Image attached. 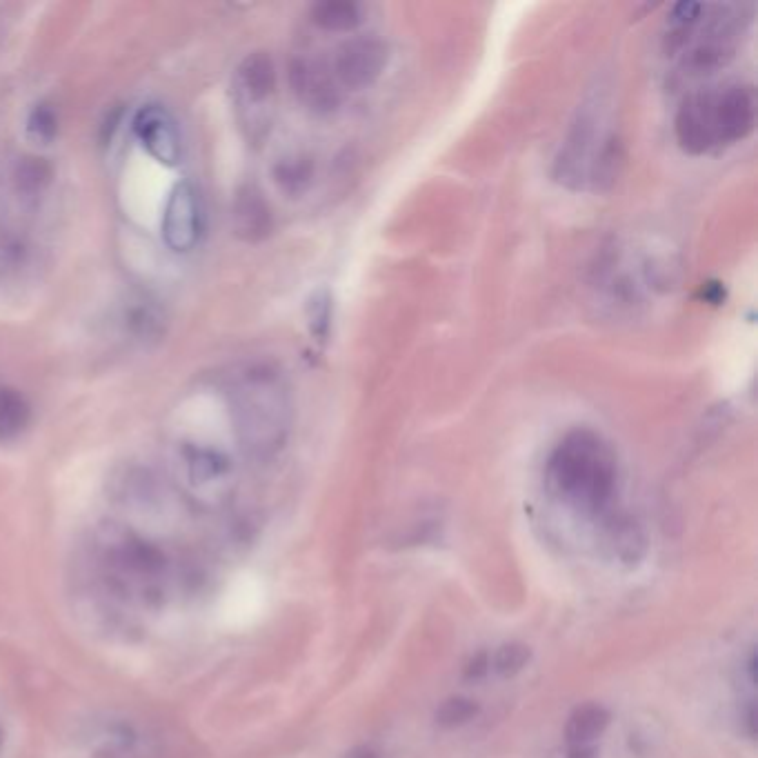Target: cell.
Returning <instances> with one entry per match:
<instances>
[{"instance_id":"obj_4","label":"cell","mask_w":758,"mask_h":758,"mask_svg":"<svg viewBox=\"0 0 758 758\" xmlns=\"http://www.w3.org/2000/svg\"><path fill=\"white\" fill-rule=\"evenodd\" d=\"M621 165V143L610 125H605L601 101H592L576 112L556 156L554 176L570 189H605L616 181Z\"/></svg>"},{"instance_id":"obj_7","label":"cell","mask_w":758,"mask_h":758,"mask_svg":"<svg viewBox=\"0 0 758 758\" xmlns=\"http://www.w3.org/2000/svg\"><path fill=\"white\" fill-rule=\"evenodd\" d=\"M387 65V47L376 36H358L347 41L336 52L332 72L336 83L358 92V89L372 87Z\"/></svg>"},{"instance_id":"obj_3","label":"cell","mask_w":758,"mask_h":758,"mask_svg":"<svg viewBox=\"0 0 758 758\" xmlns=\"http://www.w3.org/2000/svg\"><path fill=\"white\" fill-rule=\"evenodd\" d=\"M552 490L587 514H601L616 490V456L592 430H572L547 461Z\"/></svg>"},{"instance_id":"obj_5","label":"cell","mask_w":758,"mask_h":758,"mask_svg":"<svg viewBox=\"0 0 758 758\" xmlns=\"http://www.w3.org/2000/svg\"><path fill=\"white\" fill-rule=\"evenodd\" d=\"M178 478L192 501L216 507L227 501L234 485V465L229 456L212 445L185 443L178 450Z\"/></svg>"},{"instance_id":"obj_2","label":"cell","mask_w":758,"mask_h":758,"mask_svg":"<svg viewBox=\"0 0 758 758\" xmlns=\"http://www.w3.org/2000/svg\"><path fill=\"white\" fill-rule=\"evenodd\" d=\"M96 570L105 590L136 607H161L176 585L174 563L161 547L123 527L98 536Z\"/></svg>"},{"instance_id":"obj_6","label":"cell","mask_w":758,"mask_h":758,"mask_svg":"<svg viewBox=\"0 0 758 758\" xmlns=\"http://www.w3.org/2000/svg\"><path fill=\"white\" fill-rule=\"evenodd\" d=\"M161 234L172 252L185 254L201 241L203 234V207L201 196L192 183H178L167 196L163 209Z\"/></svg>"},{"instance_id":"obj_14","label":"cell","mask_w":758,"mask_h":758,"mask_svg":"<svg viewBox=\"0 0 758 758\" xmlns=\"http://www.w3.org/2000/svg\"><path fill=\"white\" fill-rule=\"evenodd\" d=\"M610 725V712L598 703H585L567 718L565 741L570 750H594V743Z\"/></svg>"},{"instance_id":"obj_23","label":"cell","mask_w":758,"mask_h":758,"mask_svg":"<svg viewBox=\"0 0 758 758\" xmlns=\"http://www.w3.org/2000/svg\"><path fill=\"white\" fill-rule=\"evenodd\" d=\"M476 714H478V705L472 701V698L452 696L436 710V723L441 727H447V730H452V727H461L465 723H470Z\"/></svg>"},{"instance_id":"obj_18","label":"cell","mask_w":758,"mask_h":758,"mask_svg":"<svg viewBox=\"0 0 758 758\" xmlns=\"http://www.w3.org/2000/svg\"><path fill=\"white\" fill-rule=\"evenodd\" d=\"M12 181L18 196L36 198L38 194H43V189L52 181V167H49L45 158L23 156L14 165Z\"/></svg>"},{"instance_id":"obj_16","label":"cell","mask_w":758,"mask_h":758,"mask_svg":"<svg viewBox=\"0 0 758 758\" xmlns=\"http://www.w3.org/2000/svg\"><path fill=\"white\" fill-rule=\"evenodd\" d=\"M32 421V405L23 392L0 387V443L16 441Z\"/></svg>"},{"instance_id":"obj_15","label":"cell","mask_w":758,"mask_h":758,"mask_svg":"<svg viewBox=\"0 0 758 758\" xmlns=\"http://www.w3.org/2000/svg\"><path fill=\"white\" fill-rule=\"evenodd\" d=\"M125 327L136 341L152 343L165 334V312L154 301L141 296L125 312Z\"/></svg>"},{"instance_id":"obj_8","label":"cell","mask_w":758,"mask_h":758,"mask_svg":"<svg viewBox=\"0 0 758 758\" xmlns=\"http://www.w3.org/2000/svg\"><path fill=\"white\" fill-rule=\"evenodd\" d=\"M710 118L716 145L743 141L756 123V98L752 89L736 85L721 92H710Z\"/></svg>"},{"instance_id":"obj_9","label":"cell","mask_w":758,"mask_h":758,"mask_svg":"<svg viewBox=\"0 0 758 758\" xmlns=\"http://www.w3.org/2000/svg\"><path fill=\"white\" fill-rule=\"evenodd\" d=\"M134 134L138 143L158 163L174 167L183 158V138L176 118L163 105H143L134 116Z\"/></svg>"},{"instance_id":"obj_11","label":"cell","mask_w":758,"mask_h":758,"mask_svg":"<svg viewBox=\"0 0 758 758\" xmlns=\"http://www.w3.org/2000/svg\"><path fill=\"white\" fill-rule=\"evenodd\" d=\"M676 141L687 154H705L716 145L712 118H710V92L685 98L674 118Z\"/></svg>"},{"instance_id":"obj_20","label":"cell","mask_w":758,"mask_h":758,"mask_svg":"<svg viewBox=\"0 0 758 758\" xmlns=\"http://www.w3.org/2000/svg\"><path fill=\"white\" fill-rule=\"evenodd\" d=\"M307 323L309 332L316 336V341H327L329 327H332V296L327 289H318L307 303Z\"/></svg>"},{"instance_id":"obj_13","label":"cell","mask_w":758,"mask_h":758,"mask_svg":"<svg viewBox=\"0 0 758 758\" xmlns=\"http://www.w3.org/2000/svg\"><path fill=\"white\" fill-rule=\"evenodd\" d=\"M236 89L247 103H265L276 89V67L272 56L265 52L245 56V61L236 69Z\"/></svg>"},{"instance_id":"obj_25","label":"cell","mask_w":758,"mask_h":758,"mask_svg":"<svg viewBox=\"0 0 758 758\" xmlns=\"http://www.w3.org/2000/svg\"><path fill=\"white\" fill-rule=\"evenodd\" d=\"M5 745H7V732H5V725L0 723V758H3L5 754Z\"/></svg>"},{"instance_id":"obj_21","label":"cell","mask_w":758,"mask_h":758,"mask_svg":"<svg viewBox=\"0 0 758 758\" xmlns=\"http://www.w3.org/2000/svg\"><path fill=\"white\" fill-rule=\"evenodd\" d=\"M530 647L523 643H505L496 650L494 658L490 661V667L498 676H516L518 672L525 670V665L530 663Z\"/></svg>"},{"instance_id":"obj_24","label":"cell","mask_w":758,"mask_h":758,"mask_svg":"<svg viewBox=\"0 0 758 758\" xmlns=\"http://www.w3.org/2000/svg\"><path fill=\"white\" fill-rule=\"evenodd\" d=\"M347 758H378V756H376V752H372V750H367V747H363V750H358V752H354V754H349Z\"/></svg>"},{"instance_id":"obj_12","label":"cell","mask_w":758,"mask_h":758,"mask_svg":"<svg viewBox=\"0 0 758 758\" xmlns=\"http://www.w3.org/2000/svg\"><path fill=\"white\" fill-rule=\"evenodd\" d=\"M232 227L238 238L258 243L272 234L274 216L265 196L254 185H245L236 192L232 205Z\"/></svg>"},{"instance_id":"obj_10","label":"cell","mask_w":758,"mask_h":758,"mask_svg":"<svg viewBox=\"0 0 758 758\" xmlns=\"http://www.w3.org/2000/svg\"><path fill=\"white\" fill-rule=\"evenodd\" d=\"M289 83L307 109L316 114L334 112L341 103V85L336 83L332 65L312 58H296L289 67Z\"/></svg>"},{"instance_id":"obj_1","label":"cell","mask_w":758,"mask_h":758,"mask_svg":"<svg viewBox=\"0 0 758 758\" xmlns=\"http://www.w3.org/2000/svg\"><path fill=\"white\" fill-rule=\"evenodd\" d=\"M227 410L238 447L252 461H272L283 452L294 423V405L281 369L267 361L238 367L229 376Z\"/></svg>"},{"instance_id":"obj_17","label":"cell","mask_w":758,"mask_h":758,"mask_svg":"<svg viewBox=\"0 0 758 758\" xmlns=\"http://www.w3.org/2000/svg\"><path fill=\"white\" fill-rule=\"evenodd\" d=\"M312 21L325 32H352L363 21L361 7L349 0H327L312 9Z\"/></svg>"},{"instance_id":"obj_22","label":"cell","mask_w":758,"mask_h":758,"mask_svg":"<svg viewBox=\"0 0 758 758\" xmlns=\"http://www.w3.org/2000/svg\"><path fill=\"white\" fill-rule=\"evenodd\" d=\"M27 134L34 138L36 143L49 145L58 134V114L54 105L38 103L34 105L32 112L27 116Z\"/></svg>"},{"instance_id":"obj_19","label":"cell","mask_w":758,"mask_h":758,"mask_svg":"<svg viewBox=\"0 0 758 758\" xmlns=\"http://www.w3.org/2000/svg\"><path fill=\"white\" fill-rule=\"evenodd\" d=\"M274 178H276V185L281 187L285 194L289 196L303 194L305 189L312 185V178H314L312 158H307L303 154L283 158V161H278L274 167Z\"/></svg>"}]
</instances>
